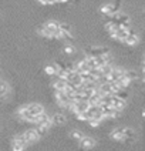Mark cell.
I'll list each match as a JSON object with an SVG mask.
<instances>
[{
    "label": "cell",
    "instance_id": "cell-1",
    "mask_svg": "<svg viewBox=\"0 0 145 151\" xmlns=\"http://www.w3.org/2000/svg\"><path fill=\"white\" fill-rule=\"evenodd\" d=\"M111 22L115 23L117 26H119V27H125V29H129V26H131L129 16L125 14V13H121V12L115 13L114 16H111Z\"/></svg>",
    "mask_w": 145,
    "mask_h": 151
},
{
    "label": "cell",
    "instance_id": "cell-2",
    "mask_svg": "<svg viewBox=\"0 0 145 151\" xmlns=\"http://www.w3.org/2000/svg\"><path fill=\"white\" fill-rule=\"evenodd\" d=\"M27 145H29V144H27V141L24 140L23 134H17L16 137L13 138V141H11V150L13 151H24Z\"/></svg>",
    "mask_w": 145,
    "mask_h": 151
},
{
    "label": "cell",
    "instance_id": "cell-3",
    "mask_svg": "<svg viewBox=\"0 0 145 151\" xmlns=\"http://www.w3.org/2000/svg\"><path fill=\"white\" fill-rule=\"evenodd\" d=\"M100 12H101L102 14H105V16H114L115 13H118L119 12V7L118 4H114V3H107V4H104L100 7Z\"/></svg>",
    "mask_w": 145,
    "mask_h": 151
},
{
    "label": "cell",
    "instance_id": "cell-4",
    "mask_svg": "<svg viewBox=\"0 0 145 151\" xmlns=\"http://www.w3.org/2000/svg\"><path fill=\"white\" fill-rule=\"evenodd\" d=\"M87 56H93V57H98V56H104V54H110V50L107 47H98V46H93L90 49H87Z\"/></svg>",
    "mask_w": 145,
    "mask_h": 151
},
{
    "label": "cell",
    "instance_id": "cell-5",
    "mask_svg": "<svg viewBox=\"0 0 145 151\" xmlns=\"http://www.w3.org/2000/svg\"><path fill=\"white\" fill-rule=\"evenodd\" d=\"M23 137H24V140L27 141V144H33V143H36V141L40 140V135H39V133L36 131V128L26 130L24 133H23Z\"/></svg>",
    "mask_w": 145,
    "mask_h": 151
},
{
    "label": "cell",
    "instance_id": "cell-6",
    "mask_svg": "<svg viewBox=\"0 0 145 151\" xmlns=\"http://www.w3.org/2000/svg\"><path fill=\"white\" fill-rule=\"evenodd\" d=\"M27 111L33 116V117H39L40 114L44 113V107L39 103H31V104H27Z\"/></svg>",
    "mask_w": 145,
    "mask_h": 151
},
{
    "label": "cell",
    "instance_id": "cell-7",
    "mask_svg": "<svg viewBox=\"0 0 145 151\" xmlns=\"http://www.w3.org/2000/svg\"><path fill=\"white\" fill-rule=\"evenodd\" d=\"M56 100L61 107H68L71 99L68 97V94L66 91H56Z\"/></svg>",
    "mask_w": 145,
    "mask_h": 151
},
{
    "label": "cell",
    "instance_id": "cell-8",
    "mask_svg": "<svg viewBox=\"0 0 145 151\" xmlns=\"http://www.w3.org/2000/svg\"><path fill=\"white\" fill-rule=\"evenodd\" d=\"M78 143H80V147H81L83 150H91V148L95 147V144H97L93 137H87V135H85L81 141H78Z\"/></svg>",
    "mask_w": 145,
    "mask_h": 151
},
{
    "label": "cell",
    "instance_id": "cell-9",
    "mask_svg": "<svg viewBox=\"0 0 145 151\" xmlns=\"http://www.w3.org/2000/svg\"><path fill=\"white\" fill-rule=\"evenodd\" d=\"M36 124H41V126H46L50 128L53 126V121H51V117L44 111L43 114H40L39 117H37V121H36Z\"/></svg>",
    "mask_w": 145,
    "mask_h": 151
},
{
    "label": "cell",
    "instance_id": "cell-10",
    "mask_svg": "<svg viewBox=\"0 0 145 151\" xmlns=\"http://www.w3.org/2000/svg\"><path fill=\"white\" fill-rule=\"evenodd\" d=\"M124 128L125 127H117V128H114L110 134L111 138L115 140V141H124L125 140V137H124Z\"/></svg>",
    "mask_w": 145,
    "mask_h": 151
},
{
    "label": "cell",
    "instance_id": "cell-11",
    "mask_svg": "<svg viewBox=\"0 0 145 151\" xmlns=\"http://www.w3.org/2000/svg\"><path fill=\"white\" fill-rule=\"evenodd\" d=\"M67 86H68L67 80H63V78H59V77L53 81V87L56 88V91H64L67 88Z\"/></svg>",
    "mask_w": 145,
    "mask_h": 151
},
{
    "label": "cell",
    "instance_id": "cell-12",
    "mask_svg": "<svg viewBox=\"0 0 145 151\" xmlns=\"http://www.w3.org/2000/svg\"><path fill=\"white\" fill-rule=\"evenodd\" d=\"M51 121H53L54 126H63L67 121V118H66V116L63 113H56V114L51 116Z\"/></svg>",
    "mask_w": 145,
    "mask_h": 151
},
{
    "label": "cell",
    "instance_id": "cell-13",
    "mask_svg": "<svg viewBox=\"0 0 145 151\" xmlns=\"http://www.w3.org/2000/svg\"><path fill=\"white\" fill-rule=\"evenodd\" d=\"M125 44L127 46H136L138 43H139V36L134 32H129V34L127 36V39H125Z\"/></svg>",
    "mask_w": 145,
    "mask_h": 151
},
{
    "label": "cell",
    "instance_id": "cell-14",
    "mask_svg": "<svg viewBox=\"0 0 145 151\" xmlns=\"http://www.w3.org/2000/svg\"><path fill=\"white\" fill-rule=\"evenodd\" d=\"M44 71H46L49 76H57V73H59V64H57V63H54V64H47L46 68H44Z\"/></svg>",
    "mask_w": 145,
    "mask_h": 151
},
{
    "label": "cell",
    "instance_id": "cell-15",
    "mask_svg": "<svg viewBox=\"0 0 145 151\" xmlns=\"http://www.w3.org/2000/svg\"><path fill=\"white\" fill-rule=\"evenodd\" d=\"M44 27H46L49 32H51V33L54 34V32L60 29V23L59 22H56V20H50V22H47V23L44 24Z\"/></svg>",
    "mask_w": 145,
    "mask_h": 151
},
{
    "label": "cell",
    "instance_id": "cell-16",
    "mask_svg": "<svg viewBox=\"0 0 145 151\" xmlns=\"http://www.w3.org/2000/svg\"><path fill=\"white\" fill-rule=\"evenodd\" d=\"M124 76L127 77V78L129 80V81H131V83L139 78V76H138V73H136L135 70H125V73H124Z\"/></svg>",
    "mask_w": 145,
    "mask_h": 151
},
{
    "label": "cell",
    "instance_id": "cell-17",
    "mask_svg": "<svg viewBox=\"0 0 145 151\" xmlns=\"http://www.w3.org/2000/svg\"><path fill=\"white\" fill-rule=\"evenodd\" d=\"M70 135H71V138H74V140H77V141H81V140L85 137L84 133L80 131V130H73V131L70 133Z\"/></svg>",
    "mask_w": 145,
    "mask_h": 151
},
{
    "label": "cell",
    "instance_id": "cell-18",
    "mask_svg": "<svg viewBox=\"0 0 145 151\" xmlns=\"http://www.w3.org/2000/svg\"><path fill=\"white\" fill-rule=\"evenodd\" d=\"M85 63L88 64V67L91 68H98V66H97V61H95V57H93V56H87V57H84Z\"/></svg>",
    "mask_w": 145,
    "mask_h": 151
},
{
    "label": "cell",
    "instance_id": "cell-19",
    "mask_svg": "<svg viewBox=\"0 0 145 151\" xmlns=\"http://www.w3.org/2000/svg\"><path fill=\"white\" fill-rule=\"evenodd\" d=\"M129 83H131V81H129V80H128L127 77H125V76H122V77H121V78H119L118 81H117V86H118L119 88H127L128 86H129Z\"/></svg>",
    "mask_w": 145,
    "mask_h": 151
},
{
    "label": "cell",
    "instance_id": "cell-20",
    "mask_svg": "<svg viewBox=\"0 0 145 151\" xmlns=\"http://www.w3.org/2000/svg\"><path fill=\"white\" fill-rule=\"evenodd\" d=\"M114 70V66H111V63H108V64H105V66H102V67H100V71H101V74L105 77V76L111 74V71Z\"/></svg>",
    "mask_w": 145,
    "mask_h": 151
},
{
    "label": "cell",
    "instance_id": "cell-21",
    "mask_svg": "<svg viewBox=\"0 0 145 151\" xmlns=\"http://www.w3.org/2000/svg\"><path fill=\"white\" fill-rule=\"evenodd\" d=\"M124 137H125V140H132L135 137V131L131 127H125L124 128Z\"/></svg>",
    "mask_w": 145,
    "mask_h": 151
},
{
    "label": "cell",
    "instance_id": "cell-22",
    "mask_svg": "<svg viewBox=\"0 0 145 151\" xmlns=\"http://www.w3.org/2000/svg\"><path fill=\"white\" fill-rule=\"evenodd\" d=\"M9 90H10V87H9V84L6 81H3V80H0V96H7Z\"/></svg>",
    "mask_w": 145,
    "mask_h": 151
},
{
    "label": "cell",
    "instance_id": "cell-23",
    "mask_svg": "<svg viewBox=\"0 0 145 151\" xmlns=\"http://www.w3.org/2000/svg\"><path fill=\"white\" fill-rule=\"evenodd\" d=\"M63 51H64L66 54H74V53H76V47H74L71 43H66V44L63 46Z\"/></svg>",
    "mask_w": 145,
    "mask_h": 151
},
{
    "label": "cell",
    "instance_id": "cell-24",
    "mask_svg": "<svg viewBox=\"0 0 145 151\" xmlns=\"http://www.w3.org/2000/svg\"><path fill=\"white\" fill-rule=\"evenodd\" d=\"M77 118L78 120H81V121H90L91 120V114L88 113V110L84 111V113H80V114H77Z\"/></svg>",
    "mask_w": 145,
    "mask_h": 151
},
{
    "label": "cell",
    "instance_id": "cell-25",
    "mask_svg": "<svg viewBox=\"0 0 145 151\" xmlns=\"http://www.w3.org/2000/svg\"><path fill=\"white\" fill-rule=\"evenodd\" d=\"M60 30L64 33H73V27L68 23H60Z\"/></svg>",
    "mask_w": 145,
    "mask_h": 151
},
{
    "label": "cell",
    "instance_id": "cell-26",
    "mask_svg": "<svg viewBox=\"0 0 145 151\" xmlns=\"http://www.w3.org/2000/svg\"><path fill=\"white\" fill-rule=\"evenodd\" d=\"M36 131H37V133H39V135L41 137V135H44L47 131H49V127L41 126V124H37V127H36Z\"/></svg>",
    "mask_w": 145,
    "mask_h": 151
},
{
    "label": "cell",
    "instance_id": "cell-27",
    "mask_svg": "<svg viewBox=\"0 0 145 151\" xmlns=\"http://www.w3.org/2000/svg\"><path fill=\"white\" fill-rule=\"evenodd\" d=\"M88 124H90L91 127H98L100 124H101V121H100V120H97V118H91V120L88 121Z\"/></svg>",
    "mask_w": 145,
    "mask_h": 151
},
{
    "label": "cell",
    "instance_id": "cell-28",
    "mask_svg": "<svg viewBox=\"0 0 145 151\" xmlns=\"http://www.w3.org/2000/svg\"><path fill=\"white\" fill-rule=\"evenodd\" d=\"M41 4H54V3H57V0H39Z\"/></svg>",
    "mask_w": 145,
    "mask_h": 151
},
{
    "label": "cell",
    "instance_id": "cell-29",
    "mask_svg": "<svg viewBox=\"0 0 145 151\" xmlns=\"http://www.w3.org/2000/svg\"><path fill=\"white\" fill-rule=\"evenodd\" d=\"M4 100H6V97H4V96H0V104H1Z\"/></svg>",
    "mask_w": 145,
    "mask_h": 151
},
{
    "label": "cell",
    "instance_id": "cell-30",
    "mask_svg": "<svg viewBox=\"0 0 145 151\" xmlns=\"http://www.w3.org/2000/svg\"><path fill=\"white\" fill-rule=\"evenodd\" d=\"M68 0H57V3H67Z\"/></svg>",
    "mask_w": 145,
    "mask_h": 151
},
{
    "label": "cell",
    "instance_id": "cell-31",
    "mask_svg": "<svg viewBox=\"0 0 145 151\" xmlns=\"http://www.w3.org/2000/svg\"><path fill=\"white\" fill-rule=\"evenodd\" d=\"M141 116H142V117H144V118H145V109H144V110H142V111H141Z\"/></svg>",
    "mask_w": 145,
    "mask_h": 151
},
{
    "label": "cell",
    "instance_id": "cell-32",
    "mask_svg": "<svg viewBox=\"0 0 145 151\" xmlns=\"http://www.w3.org/2000/svg\"><path fill=\"white\" fill-rule=\"evenodd\" d=\"M144 81H145V73H144Z\"/></svg>",
    "mask_w": 145,
    "mask_h": 151
},
{
    "label": "cell",
    "instance_id": "cell-33",
    "mask_svg": "<svg viewBox=\"0 0 145 151\" xmlns=\"http://www.w3.org/2000/svg\"><path fill=\"white\" fill-rule=\"evenodd\" d=\"M144 64H145V56H144Z\"/></svg>",
    "mask_w": 145,
    "mask_h": 151
}]
</instances>
